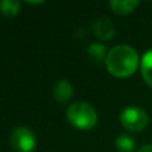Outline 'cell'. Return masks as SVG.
Segmentation results:
<instances>
[{"label": "cell", "mask_w": 152, "mask_h": 152, "mask_svg": "<svg viewBox=\"0 0 152 152\" xmlns=\"http://www.w3.org/2000/svg\"><path fill=\"white\" fill-rule=\"evenodd\" d=\"M139 5L137 0H111L110 7L118 15H127L135 11Z\"/></svg>", "instance_id": "7"}, {"label": "cell", "mask_w": 152, "mask_h": 152, "mask_svg": "<svg viewBox=\"0 0 152 152\" xmlns=\"http://www.w3.org/2000/svg\"><path fill=\"white\" fill-rule=\"evenodd\" d=\"M11 145L15 152H34L36 148V137L29 128L19 126L11 134Z\"/></svg>", "instance_id": "4"}, {"label": "cell", "mask_w": 152, "mask_h": 152, "mask_svg": "<svg viewBox=\"0 0 152 152\" xmlns=\"http://www.w3.org/2000/svg\"><path fill=\"white\" fill-rule=\"evenodd\" d=\"M74 88L68 80H59L53 87V96L59 103H67L72 97Z\"/></svg>", "instance_id": "6"}, {"label": "cell", "mask_w": 152, "mask_h": 152, "mask_svg": "<svg viewBox=\"0 0 152 152\" xmlns=\"http://www.w3.org/2000/svg\"><path fill=\"white\" fill-rule=\"evenodd\" d=\"M137 152H152V144H147V145H143L142 148H139Z\"/></svg>", "instance_id": "12"}, {"label": "cell", "mask_w": 152, "mask_h": 152, "mask_svg": "<svg viewBox=\"0 0 152 152\" xmlns=\"http://www.w3.org/2000/svg\"><path fill=\"white\" fill-rule=\"evenodd\" d=\"M94 34L100 40H110L115 35V26L108 18H99L92 24Z\"/></svg>", "instance_id": "5"}, {"label": "cell", "mask_w": 152, "mask_h": 152, "mask_svg": "<svg viewBox=\"0 0 152 152\" xmlns=\"http://www.w3.org/2000/svg\"><path fill=\"white\" fill-rule=\"evenodd\" d=\"M120 123L126 129L131 132H140L147 127L148 115L144 110L136 105L124 108L120 113Z\"/></svg>", "instance_id": "3"}, {"label": "cell", "mask_w": 152, "mask_h": 152, "mask_svg": "<svg viewBox=\"0 0 152 152\" xmlns=\"http://www.w3.org/2000/svg\"><path fill=\"white\" fill-rule=\"evenodd\" d=\"M115 145L120 152H134L135 150V142L128 135H119L115 140Z\"/></svg>", "instance_id": "11"}, {"label": "cell", "mask_w": 152, "mask_h": 152, "mask_svg": "<svg viewBox=\"0 0 152 152\" xmlns=\"http://www.w3.org/2000/svg\"><path fill=\"white\" fill-rule=\"evenodd\" d=\"M140 72L144 81L152 88V50H148L143 55L140 61Z\"/></svg>", "instance_id": "8"}, {"label": "cell", "mask_w": 152, "mask_h": 152, "mask_svg": "<svg viewBox=\"0 0 152 152\" xmlns=\"http://www.w3.org/2000/svg\"><path fill=\"white\" fill-rule=\"evenodd\" d=\"M88 55L94 61H96V63H102L103 60H105L108 52H107V50H105V47L103 44H97V43H95V44H91L88 47Z\"/></svg>", "instance_id": "10"}, {"label": "cell", "mask_w": 152, "mask_h": 152, "mask_svg": "<svg viewBox=\"0 0 152 152\" xmlns=\"http://www.w3.org/2000/svg\"><path fill=\"white\" fill-rule=\"evenodd\" d=\"M139 55L131 45L120 44L108 51L105 58V67L115 77H129L139 67Z\"/></svg>", "instance_id": "1"}, {"label": "cell", "mask_w": 152, "mask_h": 152, "mask_svg": "<svg viewBox=\"0 0 152 152\" xmlns=\"http://www.w3.org/2000/svg\"><path fill=\"white\" fill-rule=\"evenodd\" d=\"M20 11V3L16 0H3L0 1V12L5 18H13Z\"/></svg>", "instance_id": "9"}, {"label": "cell", "mask_w": 152, "mask_h": 152, "mask_svg": "<svg viewBox=\"0 0 152 152\" xmlns=\"http://www.w3.org/2000/svg\"><path fill=\"white\" fill-rule=\"evenodd\" d=\"M67 119L77 129H91L97 123V113L91 104L75 102L67 108Z\"/></svg>", "instance_id": "2"}]
</instances>
